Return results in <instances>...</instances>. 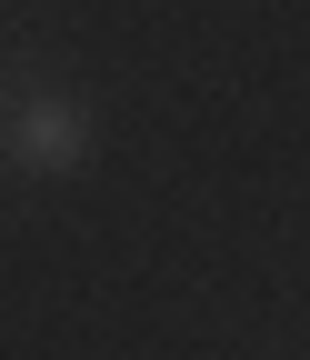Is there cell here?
I'll use <instances>...</instances> for the list:
<instances>
[{
	"label": "cell",
	"mask_w": 310,
	"mask_h": 360,
	"mask_svg": "<svg viewBox=\"0 0 310 360\" xmlns=\"http://www.w3.org/2000/svg\"><path fill=\"white\" fill-rule=\"evenodd\" d=\"M11 160L40 170V180H70L91 160V101H70V90H30L11 110Z\"/></svg>",
	"instance_id": "1"
},
{
	"label": "cell",
	"mask_w": 310,
	"mask_h": 360,
	"mask_svg": "<svg viewBox=\"0 0 310 360\" xmlns=\"http://www.w3.org/2000/svg\"><path fill=\"white\" fill-rule=\"evenodd\" d=\"M0 160H11V120H0Z\"/></svg>",
	"instance_id": "2"
}]
</instances>
